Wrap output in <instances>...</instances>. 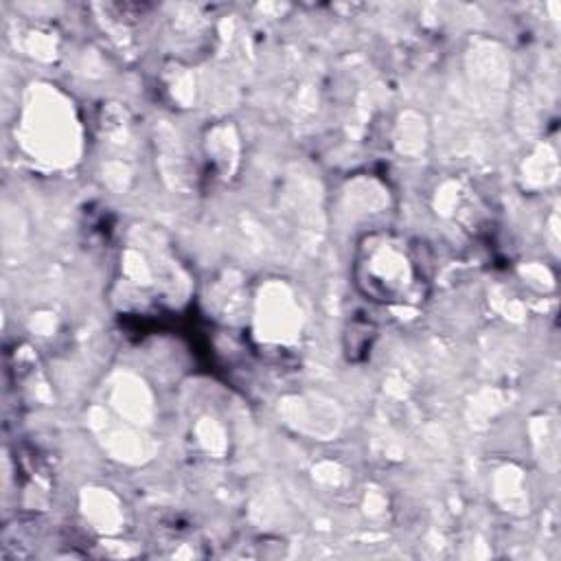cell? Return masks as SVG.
Returning a JSON list of instances; mask_svg holds the SVG:
<instances>
[{"mask_svg":"<svg viewBox=\"0 0 561 561\" xmlns=\"http://www.w3.org/2000/svg\"><path fill=\"white\" fill-rule=\"evenodd\" d=\"M375 248H370L368 254L386 263V267H366V274L362 276L359 285L366 289V294L375 296V300L381 302H399L408 305L414 300H421L425 289V263L423 256H414L410 250V243L403 239L383 237L379 241H370Z\"/></svg>","mask_w":561,"mask_h":561,"instance_id":"cell-1","label":"cell"}]
</instances>
